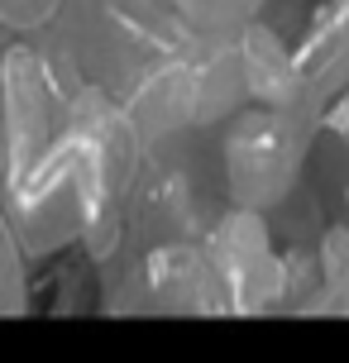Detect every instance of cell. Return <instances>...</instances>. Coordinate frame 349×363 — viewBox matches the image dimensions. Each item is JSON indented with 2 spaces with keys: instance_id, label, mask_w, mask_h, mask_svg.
<instances>
[{
  "instance_id": "obj_1",
  "label": "cell",
  "mask_w": 349,
  "mask_h": 363,
  "mask_svg": "<svg viewBox=\"0 0 349 363\" xmlns=\"http://www.w3.org/2000/svg\"><path fill=\"white\" fill-rule=\"evenodd\" d=\"M144 139L125 106L72 72L38 34H0V211L34 263V311H92Z\"/></svg>"
},
{
  "instance_id": "obj_5",
  "label": "cell",
  "mask_w": 349,
  "mask_h": 363,
  "mask_svg": "<svg viewBox=\"0 0 349 363\" xmlns=\"http://www.w3.org/2000/svg\"><path fill=\"white\" fill-rule=\"evenodd\" d=\"M62 0H0V34H38Z\"/></svg>"
},
{
  "instance_id": "obj_4",
  "label": "cell",
  "mask_w": 349,
  "mask_h": 363,
  "mask_svg": "<svg viewBox=\"0 0 349 363\" xmlns=\"http://www.w3.org/2000/svg\"><path fill=\"white\" fill-rule=\"evenodd\" d=\"M29 311H34V263L0 211V315H29Z\"/></svg>"
},
{
  "instance_id": "obj_2",
  "label": "cell",
  "mask_w": 349,
  "mask_h": 363,
  "mask_svg": "<svg viewBox=\"0 0 349 363\" xmlns=\"http://www.w3.org/2000/svg\"><path fill=\"white\" fill-rule=\"evenodd\" d=\"M282 244L273 216L239 211L177 167L144 158L125 225L92 268L106 315H277Z\"/></svg>"
},
{
  "instance_id": "obj_3",
  "label": "cell",
  "mask_w": 349,
  "mask_h": 363,
  "mask_svg": "<svg viewBox=\"0 0 349 363\" xmlns=\"http://www.w3.org/2000/svg\"><path fill=\"white\" fill-rule=\"evenodd\" d=\"M134 15L182 29V34H230L263 19L268 0H125Z\"/></svg>"
}]
</instances>
